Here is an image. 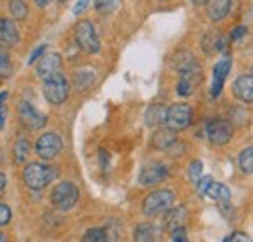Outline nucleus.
Returning a JSON list of instances; mask_svg holds the SVG:
<instances>
[{
	"mask_svg": "<svg viewBox=\"0 0 253 242\" xmlns=\"http://www.w3.org/2000/svg\"><path fill=\"white\" fill-rule=\"evenodd\" d=\"M191 62H195V59H193V55H191L189 51H181V53H177L175 57H173V60H171V64H173V68L179 72V70H183L185 66H189Z\"/></svg>",
	"mask_w": 253,
	"mask_h": 242,
	"instance_id": "26",
	"label": "nucleus"
},
{
	"mask_svg": "<svg viewBox=\"0 0 253 242\" xmlns=\"http://www.w3.org/2000/svg\"><path fill=\"white\" fill-rule=\"evenodd\" d=\"M8 241V239H6V235H2V233H0V242H6Z\"/></svg>",
	"mask_w": 253,
	"mask_h": 242,
	"instance_id": "42",
	"label": "nucleus"
},
{
	"mask_svg": "<svg viewBox=\"0 0 253 242\" xmlns=\"http://www.w3.org/2000/svg\"><path fill=\"white\" fill-rule=\"evenodd\" d=\"M171 239H173V241H183V242L187 241V233H185V227L171 231Z\"/></svg>",
	"mask_w": 253,
	"mask_h": 242,
	"instance_id": "34",
	"label": "nucleus"
},
{
	"mask_svg": "<svg viewBox=\"0 0 253 242\" xmlns=\"http://www.w3.org/2000/svg\"><path fill=\"white\" fill-rule=\"evenodd\" d=\"M201 174H203V162L201 160H193L189 166V180L193 183H197V180L201 178Z\"/></svg>",
	"mask_w": 253,
	"mask_h": 242,
	"instance_id": "30",
	"label": "nucleus"
},
{
	"mask_svg": "<svg viewBox=\"0 0 253 242\" xmlns=\"http://www.w3.org/2000/svg\"><path fill=\"white\" fill-rule=\"evenodd\" d=\"M6 100H8V92H0V127H4L6 120Z\"/></svg>",
	"mask_w": 253,
	"mask_h": 242,
	"instance_id": "33",
	"label": "nucleus"
},
{
	"mask_svg": "<svg viewBox=\"0 0 253 242\" xmlns=\"http://www.w3.org/2000/svg\"><path fill=\"white\" fill-rule=\"evenodd\" d=\"M211 182H212L211 176H201V178L197 180V193H199V195H205V191H207V187L211 185Z\"/></svg>",
	"mask_w": 253,
	"mask_h": 242,
	"instance_id": "32",
	"label": "nucleus"
},
{
	"mask_svg": "<svg viewBox=\"0 0 253 242\" xmlns=\"http://www.w3.org/2000/svg\"><path fill=\"white\" fill-rule=\"evenodd\" d=\"M94 82H95L94 70H90V68L76 70V74H74V86H76L78 90H88Z\"/></svg>",
	"mask_w": 253,
	"mask_h": 242,
	"instance_id": "21",
	"label": "nucleus"
},
{
	"mask_svg": "<svg viewBox=\"0 0 253 242\" xmlns=\"http://www.w3.org/2000/svg\"><path fill=\"white\" fill-rule=\"evenodd\" d=\"M61 2H66V0H61Z\"/></svg>",
	"mask_w": 253,
	"mask_h": 242,
	"instance_id": "44",
	"label": "nucleus"
},
{
	"mask_svg": "<svg viewBox=\"0 0 253 242\" xmlns=\"http://www.w3.org/2000/svg\"><path fill=\"white\" fill-rule=\"evenodd\" d=\"M252 76H253V68H252Z\"/></svg>",
	"mask_w": 253,
	"mask_h": 242,
	"instance_id": "43",
	"label": "nucleus"
},
{
	"mask_svg": "<svg viewBox=\"0 0 253 242\" xmlns=\"http://www.w3.org/2000/svg\"><path fill=\"white\" fill-rule=\"evenodd\" d=\"M169 176V168L164 162H150L146 166H142L140 174H138V183L140 185H158Z\"/></svg>",
	"mask_w": 253,
	"mask_h": 242,
	"instance_id": "10",
	"label": "nucleus"
},
{
	"mask_svg": "<svg viewBox=\"0 0 253 242\" xmlns=\"http://www.w3.org/2000/svg\"><path fill=\"white\" fill-rule=\"evenodd\" d=\"M230 68H232V60L228 59V57H224V59L218 60V62L214 64V70H212V88H211V96H212V98H216L222 92Z\"/></svg>",
	"mask_w": 253,
	"mask_h": 242,
	"instance_id": "13",
	"label": "nucleus"
},
{
	"mask_svg": "<svg viewBox=\"0 0 253 242\" xmlns=\"http://www.w3.org/2000/svg\"><path fill=\"white\" fill-rule=\"evenodd\" d=\"M179 82H177V94L179 96H191L193 92L197 90V86L203 80V70L199 66V62H191L189 66H185L183 70H179Z\"/></svg>",
	"mask_w": 253,
	"mask_h": 242,
	"instance_id": "8",
	"label": "nucleus"
},
{
	"mask_svg": "<svg viewBox=\"0 0 253 242\" xmlns=\"http://www.w3.org/2000/svg\"><path fill=\"white\" fill-rule=\"evenodd\" d=\"M61 66H63V59H61L59 53H47V55H43L39 59V62H37L35 74L39 78H49L53 74H59L61 72Z\"/></svg>",
	"mask_w": 253,
	"mask_h": 242,
	"instance_id": "12",
	"label": "nucleus"
},
{
	"mask_svg": "<svg viewBox=\"0 0 253 242\" xmlns=\"http://www.w3.org/2000/svg\"><path fill=\"white\" fill-rule=\"evenodd\" d=\"M173 191L171 189H154L152 193H148L142 201V213L146 217H156V215H162L168 209H171L173 205Z\"/></svg>",
	"mask_w": 253,
	"mask_h": 242,
	"instance_id": "2",
	"label": "nucleus"
},
{
	"mask_svg": "<svg viewBox=\"0 0 253 242\" xmlns=\"http://www.w3.org/2000/svg\"><path fill=\"white\" fill-rule=\"evenodd\" d=\"M226 241H244V242H248V241H250V237H248V235H244V233H232L230 237H226Z\"/></svg>",
	"mask_w": 253,
	"mask_h": 242,
	"instance_id": "36",
	"label": "nucleus"
},
{
	"mask_svg": "<svg viewBox=\"0 0 253 242\" xmlns=\"http://www.w3.org/2000/svg\"><path fill=\"white\" fill-rule=\"evenodd\" d=\"M119 2L121 0H95V10L99 14H111L113 10L119 8Z\"/></svg>",
	"mask_w": 253,
	"mask_h": 242,
	"instance_id": "27",
	"label": "nucleus"
},
{
	"mask_svg": "<svg viewBox=\"0 0 253 242\" xmlns=\"http://www.w3.org/2000/svg\"><path fill=\"white\" fill-rule=\"evenodd\" d=\"M191 2H193L195 6H203V4H207L209 0H191Z\"/></svg>",
	"mask_w": 253,
	"mask_h": 242,
	"instance_id": "41",
	"label": "nucleus"
},
{
	"mask_svg": "<svg viewBox=\"0 0 253 242\" xmlns=\"http://www.w3.org/2000/svg\"><path fill=\"white\" fill-rule=\"evenodd\" d=\"M68 92H70V86H68V80L64 78L63 74H53L49 78H43V96L49 104L53 106H61L66 102L68 98Z\"/></svg>",
	"mask_w": 253,
	"mask_h": 242,
	"instance_id": "3",
	"label": "nucleus"
},
{
	"mask_svg": "<svg viewBox=\"0 0 253 242\" xmlns=\"http://www.w3.org/2000/svg\"><path fill=\"white\" fill-rule=\"evenodd\" d=\"M57 172L49 164L43 162H32L24 168V182L30 189H43L55 180Z\"/></svg>",
	"mask_w": 253,
	"mask_h": 242,
	"instance_id": "1",
	"label": "nucleus"
},
{
	"mask_svg": "<svg viewBox=\"0 0 253 242\" xmlns=\"http://www.w3.org/2000/svg\"><path fill=\"white\" fill-rule=\"evenodd\" d=\"M84 242H105L107 241V233L103 229H90L84 237H82Z\"/></svg>",
	"mask_w": 253,
	"mask_h": 242,
	"instance_id": "28",
	"label": "nucleus"
},
{
	"mask_svg": "<svg viewBox=\"0 0 253 242\" xmlns=\"http://www.w3.org/2000/svg\"><path fill=\"white\" fill-rule=\"evenodd\" d=\"M18 120L20 123L26 127V129H30V131H39L41 127H45V116L41 114V112H37L35 108H33L30 102H26V100H22L20 104H18Z\"/></svg>",
	"mask_w": 253,
	"mask_h": 242,
	"instance_id": "9",
	"label": "nucleus"
},
{
	"mask_svg": "<svg viewBox=\"0 0 253 242\" xmlns=\"http://www.w3.org/2000/svg\"><path fill=\"white\" fill-rule=\"evenodd\" d=\"M33 2H35V4L39 6V8H45V6L49 4V0H33Z\"/></svg>",
	"mask_w": 253,
	"mask_h": 242,
	"instance_id": "40",
	"label": "nucleus"
},
{
	"mask_svg": "<svg viewBox=\"0 0 253 242\" xmlns=\"http://www.w3.org/2000/svg\"><path fill=\"white\" fill-rule=\"evenodd\" d=\"M6 187V174L4 172H0V193H2V189Z\"/></svg>",
	"mask_w": 253,
	"mask_h": 242,
	"instance_id": "39",
	"label": "nucleus"
},
{
	"mask_svg": "<svg viewBox=\"0 0 253 242\" xmlns=\"http://www.w3.org/2000/svg\"><path fill=\"white\" fill-rule=\"evenodd\" d=\"M146 125L148 127H160V125H164V121H166V108L164 106H160V104H154V106H150L148 110H146Z\"/></svg>",
	"mask_w": 253,
	"mask_h": 242,
	"instance_id": "19",
	"label": "nucleus"
},
{
	"mask_svg": "<svg viewBox=\"0 0 253 242\" xmlns=\"http://www.w3.org/2000/svg\"><path fill=\"white\" fill-rule=\"evenodd\" d=\"M78 197H80V191H78V187H76L72 182H61L59 185H55V189H53V193H51L53 205H55L57 209H61V211L72 209V207L76 205Z\"/></svg>",
	"mask_w": 253,
	"mask_h": 242,
	"instance_id": "5",
	"label": "nucleus"
},
{
	"mask_svg": "<svg viewBox=\"0 0 253 242\" xmlns=\"http://www.w3.org/2000/svg\"><path fill=\"white\" fill-rule=\"evenodd\" d=\"M171 143H175V131L169 129V127L158 129V131L154 133V137H152V145H154V149H158V151H168Z\"/></svg>",
	"mask_w": 253,
	"mask_h": 242,
	"instance_id": "17",
	"label": "nucleus"
},
{
	"mask_svg": "<svg viewBox=\"0 0 253 242\" xmlns=\"http://www.w3.org/2000/svg\"><path fill=\"white\" fill-rule=\"evenodd\" d=\"M232 135H234V129H232L230 121L212 120V121H209V125H207V137H209V141H211L212 145H216V147H222V145L230 143Z\"/></svg>",
	"mask_w": 253,
	"mask_h": 242,
	"instance_id": "11",
	"label": "nucleus"
},
{
	"mask_svg": "<svg viewBox=\"0 0 253 242\" xmlns=\"http://www.w3.org/2000/svg\"><path fill=\"white\" fill-rule=\"evenodd\" d=\"M10 14L16 20H24L28 16V4L24 0H10Z\"/></svg>",
	"mask_w": 253,
	"mask_h": 242,
	"instance_id": "25",
	"label": "nucleus"
},
{
	"mask_svg": "<svg viewBox=\"0 0 253 242\" xmlns=\"http://www.w3.org/2000/svg\"><path fill=\"white\" fill-rule=\"evenodd\" d=\"M232 0H209L207 2V14L212 22H220L230 14Z\"/></svg>",
	"mask_w": 253,
	"mask_h": 242,
	"instance_id": "16",
	"label": "nucleus"
},
{
	"mask_svg": "<svg viewBox=\"0 0 253 242\" xmlns=\"http://www.w3.org/2000/svg\"><path fill=\"white\" fill-rule=\"evenodd\" d=\"M193 121V110L187 104H173L166 110V121L164 125L173 129V131H183L187 129Z\"/></svg>",
	"mask_w": 253,
	"mask_h": 242,
	"instance_id": "6",
	"label": "nucleus"
},
{
	"mask_svg": "<svg viewBox=\"0 0 253 242\" xmlns=\"http://www.w3.org/2000/svg\"><path fill=\"white\" fill-rule=\"evenodd\" d=\"M12 221V209L8 207V205H4V203H0V227H4V225H8Z\"/></svg>",
	"mask_w": 253,
	"mask_h": 242,
	"instance_id": "31",
	"label": "nucleus"
},
{
	"mask_svg": "<svg viewBox=\"0 0 253 242\" xmlns=\"http://www.w3.org/2000/svg\"><path fill=\"white\" fill-rule=\"evenodd\" d=\"M158 237H160V233L154 225H138L136 231H134V241H138V242L154 241V239H158Z\"/></svg>",
	"mask_w": 253,
	"mask_h": 242,
	"instance_id": "22",
	"label": "nucleus"
},
{
	"mask_svg": "<svg viewBox=\"0 0 253 242\" xmlns=\"http://www.w3.org/2000/svg\"><path fill=\"white\" fill-rule=\"evenodd\" d=\"M207 197H211L212 201L216 203H226L230 199V189L224 185V183H218V182H211V185L207 187L205 191Z\"/></svg>",
	"mask_w": 253,
	"mask_h": 242,
	"instance_id": "18",
	"label": "nucleus"
},
{
	"mask_svg": "<svg viewBox=\"0 0 253 242\" xmlns=\"http://www.w3.org/2000/svg\"><path fill=\"white\" fill-rule=\"evenodd\" d=\"M88 2H90V0H78V2H76V6H74V14H76V16H78V14H82V12L86 10Z\"/></svg>",
	"mask_w": 253,
	"mask_h": 242,
	"instance_id": "37",
	"label": "nucleus"
},
{
	"mask_svg": "<svg viewBox=\"0 0 253 242\" xmlns=\"http://www.w3.org/2000/svg\"><path fill=\"white\" fill-rule=\"evenodd\" d=\"M74 39L78 43V47L86 53H99L101 49V43H99V37H97V31H95L94 24L90 20H82L76 24V30H74Z\"/></svg>",
	"mask_w": 253,
	"mask_h": 242,
	"instance_id": "4",
	"label": "nucleus"
},
{
	"mask_svg": "<svg viewBox=\"0 0 253 242\" xmlns=\"http://www.w3.org/2000/svg\"><path fill=\"white\" fill-rule=\"evenodd\" d=\"M63 151V139L59 137V133L55 131H49V133H43L37 141H35V152L39 158L43 160H51L55 156H59Z\"/></svg>",
	"mask_w": 253,
	"mask_h": 242,
	"instance_id": "7",
	"label": "nucleus"
},
{
	"mask_svg": "<svg viewBox=\"0 0 253 242\" xmlns=\"http://www.w3.org/2000/svg\"><path fill=\"white\" fill-rule=\"evenodd\" d=\"M248 33V28H244V26H238L236 30L232 31V35H230V39L232 41H236V39H240V37H244Z\"/></svg>",
	"mask_w": 253,
	"mask_h": 242,
	"instance_id": "35",
	"label": "nucleus"
},
{
	"mask_svg": "<svg viewBox=\"0 0 253 242\" xmlns=\"http://www.w3.org/2000/svg\"><path fill=\"white\" fill-rule=\"evenodd\" d=\"M232 90H234V96L244 104H253V76L252 74L238 76L232 84Z\"/></svg>",
	"mask_w": 253,
	"mask_h": 242,
	"instance_id": "14",
	"label": "nucleus"
},
{
	"mask_svg": "<svg viewBox=\"0 0 253 242\" xmlns=\"http://www.w3.org/2000/svg\"><path fill=\"white\" fill-rule=\"evenodd\" d=\"M168 219H166V223H168V229L169 231H175V229H181V227H185V219H187V209L185 207H179V209H168Z\"/></svg>",
	"mask_w": 253,
	"mask_h": 242,
	"instance_id": "20",
	"label": "nucleus"
},
{
	"mask_svg": "<svg viewBox=\"0 0 253 242\" xmlns=\"http://www.w3.org/2000/svg\"><path fill=\"white\" fill-rule=\"evenodd\" d=\"M28 156H30V141L28 139H18L16 145H14V162L24 164Z\"/></svg>",
	"mask_w": 253,
	"mask_h": 242,
	"instance_id": "24",
	"label": "nucleus"
},
{
	"mask_svg": "<svg viewBox=\"0 0 253 242\" xmlns=\"http://www.w3.org/2000/svg\"><path fill=\"white\" fill-rule=\"evenodd\" d=\"M12 74V60L6 53L0 51V78H6Z\"/></svg>",
	"mask_w": 253,
	"mask_h": 242,
	"instance_id": "29",
	"label": "nucleus"
},
{
	"mask_svg": "<svg viewBox=\"0 0 253 242\" xmlns=\"http://www.w3.org/2000/svg\"><path fill=\"white\" fill-rule=\"evenodd\" d=\"M238 166L244 174H253V147H248L240 152L238 156Z\"/></svg>",
	"mask_w": 253,
	"mask_h": 242,
	"instance_id": "23",
	"label": "nucleus"
},
{
	"mask_svg": "<svg viewBox=\"0 0 253 242\" xmlns=\"http://www.w3.org/2000/svg\"><path fill=\"white\" fill-rule=\"evenodd\" d=\"M43 51H45V45H41L39 49H35V51H33V55H32V57H30V62H33V60L37 59V57H39V55H41Z\"/></svg>",
	"mask_w": 253,
	"mask_h": 242,
	"instance_id": "38",
	"label": "nucleus"
},
{
	"mask_svg": "<svg viewBox=\"0 0 253 242\" xmlns=\"http://www.w3.org/2000/svg\"><path fill=\"white\" fill-rule=\"evenodd\" d=\"M20 43V31L16 28V24L8 18L0 20V45L4 47H14Z\"/></svg>",
	"mask_w": 253,
	"mask_h": 242,
	"instance_id": "15",
	"label": "nucleus"
}]
</instances>
